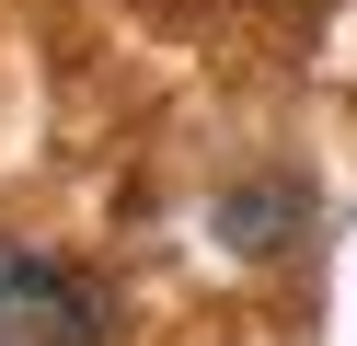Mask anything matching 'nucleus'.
I'll return each instance as SVG.
<instances>
[{"mask_svg": "<svg viewBox=\"0 0 357 346\" xmlns=\"http://www.w3.org/2000/svg\"><path fill=\"white\" fill-rule=\"evenodd\" d=\"M93 335H104L93 277H70L35 243H0V346H93Z\"/></svg>", "mask_w": 357, "mask_h": 346, "instance_id": "obj_1", "label": "nucleus"}, {"mask_svg": "<svg viewBox=\"0 0 357 346\" xmlns=\"http://www.w3.org/2000/svg\"><path fill=\"white\" fill-rule=\"evenodd\" d=\"M288 208H300V196H231L219 219H231V243H254V254H265V243H288V231H277Z\"/></svg>", "mask_w": 357, "mask_h": 346, "instance_id": "obj_2", "label": "nucleus"}]
</instances>
